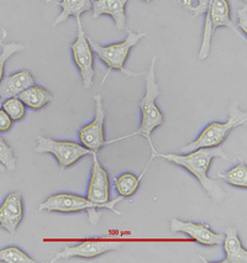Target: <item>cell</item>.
<instances>
[{
	"label": "cell",
	"instance_id": "obj_26",
	"mask_svg": "<svg viewBox=\"0 0 247 263\" xmlns=\"http://www.w3.org/2000/svg\"><path fill=\"white\" fill-rule=\"evenodd\" d=\"M13 126V120L7 112L0 109V133H7Z\"/></svg>",
	"mask_w": 247,
	"mask_h": 263
},
{
	"label": "cell",
	"instance_id": "obj_25",
	"mask_svg": "<svg viewBox=\"0 0 247 263\" xmlns=\"http://www.w3.org/2000/svg\"><path fill=\"white\" fill-rule=\"evenodd\" d=\"M183 4L189 10L194 11L193 16H198L199 14L206 11L209 5V0H183Z\"/></svg>",
	"mask_w": 247,
	"mask_h": 263
},
{
	"label": "cell",
	"instance_id": "obj_31",
	"mask_svg": "<svg viewBox=\"0 0 247 263\" xmlns=\"http://www.w3.org/2000/svg\"><path fill=\"white\" fill-rule=\"evenodd\" d=\"M242 2H243V3H246V0H242Z\"/></svg>",
	"mask_w": 247,
	"mask_h": 263
},
{
	"label": "cell",
	"instance_id": "obj_9",
	"mask_svg": "<svg viewBox=\"0 0 247 263\" xmlns=\"http://www.w3.org/2000/svg\"><path fill=\"white\" fill-rule=\"evenodd\" d=\"M96 100V115L94 120L88 125H84L79 130V140L81 143L90 149L91 152H98L106 145L105 140V109L102 96L97 94Z\"/></svg>",
	"mask_w": 247,
	"mask_h": 263
},
{
	"label": "cell",
	"instance_id": "obj_8",
	"mask_svg": "<svg viewBox=\"0 0 247 263\" xmlns=\"http://www.w3.org/2000/svg\"><path fill=\"white\" fill-rule=\"evenodd\" d=\"M78 32L77 37L71 46L72 57L77 66L79 74L83 81V87L89 89L94 84V77H96V68H94V52L91 50L88 36L85 35L82 21L77 20Z\"/></svg>",
	"mask_w": 247,
	"mask_h": 263
},
{
	"label": "cell",
	"instance_id": "obj_6",
	"mask_svg": "<svg viewBox=\"0 0 247 263\" xmlns=\"http://www.w3.org/2000/svg\"><path fill=\"white\" fill-rule=\"evenodd\" d=\"M205 24H204V32L202 46L199 51V60H205L209 56L210 48H212V40L215 30L218 27H227L231 31H234L236 35L242 37V33L237 30V26L231 19L230 4L227 0H214L212 5H209L206 9Z\"/></svg>",
	"mask_w": 247,
	"mask_h": 263
},
{
	"label": "cell",
	"instance_id": "obj_16",
	"mask_svg": "<svg viewBox=\"0 0 247 263\" xmlns=\"http://www.w3.org/2000/svg\"><path fill=\"white\" fill-rule=\"evenodd\" d=\"M222 246L225 251V258L221 263H246L247 262V251L242 246L239 237L237 229L227 228L225 230Z\"/></svg>",
	"mask_w": 247,
	"mask_h": 263
},
{
	"label": "cell",
	"instance_id": "obj_7",
	"mask_svg": "<svg viewBox=\"0 0 247 263\" xmlns=\"http://www.w3.org/2000/svg\"><path fill=\"white\" fill-rule=\"evenodd\" d=\"M35 151L37 154H51L59 162L62 170L73 166L74 163L83 158L84 156L91 155L93 152L83 145L71 141H57L50 137H39L37 146Z\"/></svg>",
	"mask_w": 247,
	"mask_h": 263
},
{
	"label": "cell",
	"instance_id": "obj_3",
	"mask_svg": "<svg viewBox=\"0 0 247 263\" xmlns=\"http://www.w3.org/2000/svg\"><path fill=\"white\" fill-rule=\"evenodd\" d=\"M123 198H115L114 200H110L105 205L96 204L88 199L87 197H81V195L72 194V193H57V194L51 195L46 199L44 203L39 205L40 212H50V213H62V214H73L87 212L89 216V221L91 225H97L100 219V209L111 210L118 215H120V212H118L115 208L120 203Z\"/></svg>",
	"mask_w": 247,
	"mask_h": 263
},
{
	"label": "cell",
	"instance_id": "obj_2",
	"mask_svg": "<svg viewBox=\"0 0 247 263\" xmlns=\"http://www.w3.org/2000/svg\"><path fill=\"white\" fill-rule=\"evenodd\" d=\"M156 60L157 57L152 58L150 67H148V71L145 73L146 93L145 96L141 98V100H140L139 103L140 112H141V121H140V126L137 128V131H135L134 134H130V135L119 137V139L111 140V141H106V145H108V143L121 141V140L129 139V137H132L136 135L142 136L143 139L147 140L148 145H150V148H151V157H150V161H148L147 166H146V171H147V168L150 167L151 162L154 161V158L157 157V154H158L156 148H155L154 142H152L151 134L154 133V130H156L158 126H161L164 121L162 111H161L160 108H158L156 104L157 98L161 96V89L156 82Z\"/></svg>",
	"mask_w": 247,
	"mask_h": 263
},
{
	"label": "cell",
	"instance_id": "obj_1",
	"mask_svg": "<svg viewBox=\"0 0 247 263\" xmlns=\"http://www.w3.org/2000/svg\"><path fill=\"white\" fill-rule=\"evenodd\" d=\"M157 157H162L170 163H175L188 171L200 183L204 191L213 200L220 203L225 199V192L222 191L221 186L216 180L208 176L210 164L215 158L230 160L229 155L222 148H198L188 154H157Z\"/></svg>",
	"mask_w": 247,
	"mask_h": 263
},
{
	"label": "cell",
	"instance_id": "obj_11",
	"mask_svg": "<svg viewBox=\"0 0 247 263\" xmlns=\"http://www.w3.org/2000/svg\"><path fill=\"white\" fill-rule=\"evenodd\" d=\"M91 157H93V164H91L90 180L87 189V198L93 203L105 205L110 201L109 174L105 168H103L102 164H100L97 152H93Z\"/></svg>",
	"mask_w": 247,
	"mask_h": 263
},
{
	"label": "cell",
	"instance_id": "obj_12",
	"mask_svg": "<svg viewBox=\"0 0 247 263\" xmlns=\"http://www.w3.org/2000/svg\"><path fill=\"white\" fill-rule=\"evenodd\" d=\"M170 231L182 232L188 235L192 240L203 246H220L224 235L214 232L206 224H198L193 221H183L179 219L170 220Z\"/></svg>",
	"mask_w": 247,
	"mask_h": 263
},
{
	"label": "cell",
	"instance_id": "obj_4",
	"mask_svg": "<svg viewBox=\"0 0 247 263\" xmlns=\"http://www.w3.org/2000/svg\"><path fill=\"white\" fill-rule=\"evenodd\" d=\"M247 121V114L239 108L237 104H233L229 109V119L225 122H212L205 128H203L202 133L197 139L193 140L188 145L183 146L181 148L182 154L194 151L198 148H212L219 147L225 140L227 139L229 134L239 126L245 125Z\"/></svg>",
	"mask_w": 247,
	"mask_h": 263
},
{
	"label": "cell",
	"instance_id": "obj_30",
	"mask_svg": "<svg viewBox=\"0 0 247 263\" xmlns=\"http://www.w3.org/2000/svg\"><path fill=\"white\" fill-rule=\"evenodd\" d=\"M143 2H146V3H150L151 0H143Z\"/></svg>",
	"mask_w": 247,
	"mask_h": 263
},
{
	"label": "cell",
	"instance_id": "obj_17",
	"mask_svg": "<svg viewBox=\"0 0 247 263\" xmlns=\"http://www.w3.org/2000/svg\"><path fill=\"white\" fill-rule=\"evenodd\" d=\"M17 98L25 104L26 108L32 110H41L46 105H48L53 100V96L51 91L45 89L44 87H39V85L33 84L29 87L23 93H20Z\"/></svg>",
	"mask_w": 247,
	"mask_h": 263
},
{
	"label": "cell",
	"instance_id": "obj_20",
	"mask_svg": "<svg viewBox=\"0 0 247 263\" xmlns=\"http://www.w3.org/2000/svg\"><path fill=\"white\" fill-rule=\"evenodd\" d=\"M218 177L230 185L242 189L247 188V167L243 162L237 163L236 166L229 170L227 172L218 173Z\"/></svg>",
	"mask_w": 247,
	"mask_h": 263
},
{
	"label": "cell",
	"instance_id": "obj_21",
	"mask_svg": "<svg viewBox=\"0 0 247 263\" xmlns=\"http://www.w3.org/2000/svg\"><path fill=\"white\" fill-rule=\"evenodd\" d=\"M7 37V31H3V37L0 40V47H2V52H0V81L4 78V67L7 61L13 54L19 53L26 50V46L23 44H17V42H10V44H3V40ZM2 104V102H0Z\"/></svg>",
	"mask_w": 247,
	"mask_h": 263
},
{
	"label": "cell",
	"instance_id": "obj_27",
	"mask_svg": "<svg viewBox=\"0 0 247 263\" xmlns=\"http://www.w3.org/2000/svg\"><path fill=\"white\" fill-rule=\"evenodd\" d=\"M237 19H239V27L242 30V32H247V7L246 3H243V7L237 11Z\"/></svg>",
	"mask_w": 247,
	"mask_h": 263
},
{
	"label": "cell",
	"instance_id": "obj_14",
	"mask_svg": "<svg viewBox=\"0 0 247 263\" xmlns=\"http://www.w3.org/2000/svg\"><path fill=\"white\" fill-rule=\"evenodd\" d=\"M129 0H91V10L93 17L109 15L112 17L115 25L119 30H124L126 27V4Z\"/></svg>",
	"mask_w": 247,
	"mask_h": 263
},
{
	"label": "cell",
	"instance_id": "obj_5",
	"mask_svg": "<svg viewBox=\"0 0 247 263\" xmlns=\"http://www.w3.org/2000/svg\"><path fill=\"white\" fill-rule=\"evenodd\" d=\"M143 37H145V32L129 30L126 39L123 42H120V44L103 46L90 37H88V41H89L93 52H96L99 60L108 67V71H119L127 76H131V77H139V76L145 74L143 73H134L127 71L125 68V63H126L127 57H129L131 48L135 47L140 42V40Z\"/></svg>",
	"mask_w": 247,
	"mask_h": 263
},
{
	"label": "cell",
	"instance_id": "obj_23",
	"mask_svg": "<svg viewBox=\"0 0 247 263\" xmlns=\"http://www.w3.org/2000/svg\"><path fill=\"white\" fill-rule=\"evenodd\" d=\"M2 109L10 116L13 121H20L21 119L25 118L26 115V106L17 97L8 98L4 102H2Z\"/></svg>",
	"mask_w": 247,
	"mask_h": 263
},
{
	"label": "cell",
	"instance_id": "obj_28",
	"mask_svg": "<svg viewBox=\"0 0 247 263\" xmlns=\"http://www.w3.org/2000/svg\"><path fill=\"white\" fill-rule=\"evenodd\" d=\"M4 171H5V167L0 163V172H4Z\"/></svg>",
	"mask_w": 247,
	"mask_h": 263
},
{
	"label": "cell",
	"instance_id": "obj_13",
	"mask_svg": "<svg viewBox=\"0 0 247 263\" xmlns=\"http://www.w3.org/2000/svg\"><path fill=\"white\" fill-rule=\"evenodd\" d=\"M24 219L23 195L19 192H13L5 197L0 205V226L10 235L16 232Z\"/></svg>",
	"mask_w": 247,
	"mask_h": 263
},
{
	"label": "cell",
	"instance_id": "obj_19",
	"mask_svg": "<svg viewBox=\"0 0 247 263\" xmlns=\"http://www.w3.org/2000/svg\"><path fill=\"white\" fill-rule=\"evenodd\" d=\"M142 177V174L136 176V174L130 172L123 173L119 177H117L114 184L119 195L123 198L132 197V195L137 192V189H139Z\"/></svg>",
	"mask_w": 247,
	"mask_h": 263
},
{
	"label": "cell",
	"instance_id": "obj_22",
	"mask_svg": "<svg viewBox=\"0 0 247 263\" xmlns=\"http://www.w3.org/2000/svg\"><path fill=\"white\" fill-rule=\"evenodd\" d=\"M27 253L16 246H9L0 250V263H35Z\"/></svg>",
	"mask_w": 247,
	"mask_h": 263
},
{
	"label": "cell",
	"instance_id": "obj_18",
	"mask_svg": "<svg viewBox=\"0 0 247 263\" xmlns=\"http://www.w3.org/2000/svg\"><path fill=\"white\" fill-rule=\"evenodd\" d=\"M61 13L54 19L53 26H59L69 16H74L75 20H81L82 14L91 10V0H61L59 3Z\"/></svg>",
	"mask_w": 247,
	"mask_h": 263
},
{
	"label": "cell",
	"instance_id": "obj_24",
	"mask_svg": "<svg viewBox=\"0 0 247 263\" xmlns=\"http://www.w3.org/2000/svg\"><path fill=\"white\" fill-rule=\"evenodd\" d=\"M0 163L10 172H13L16 168V157H15L14 149L3 136H0Z\"/></svg>",
	"mask_w": 247,
	"mask_h": 263
},
{
	"label": "cell",
	"instance_id": "obj_15",
	"mask_svg": "<svg viewBox=\"0 0 247 263\" xmlns=\"http://www.w3.org/2000/svg\"><path fill=\"white\" fill-rule=\"evenodd\" d=\"M35 84V78L27 69H23L0 81V102L8 98L17 97L20 93Z\"/></svg>",
	"mask_w": 247,
	"mask_h": 263
},
{
	"label": "cell",
	"instance_id": "obj_29",
	"mask_svg": "<svg viewBox=\"0 0 247 263\" xmlns=\"http://www.w3.org/2000/svg\"><path fill=\"white\" fill-rule=\"evenodd\" d=\"M42 2H46V3H51L52 0H42Z\"/></svg>",
	"mask_w": 247,
	"mask_h": 263
},
{
	"label": "cell",
	"instance_id": "obj_10",
	"mask_svg": "<svg viewBox=\"0 0 247 263\" xmlns=\"http://www.w3.org/2000/svg\"><path fill=\"white\" fill-rule=\"evenodd\" d=\"M121 242L117 241H104V240H88L83 242L73 245V246L65 247L61 252L54 255L51 262H57L61 259H68L79 257V258H94L99 257L109 251L120 250Z\"/></svg>",
	"mask_w": 247,
	"mask_h": 263
}]
</instances>
